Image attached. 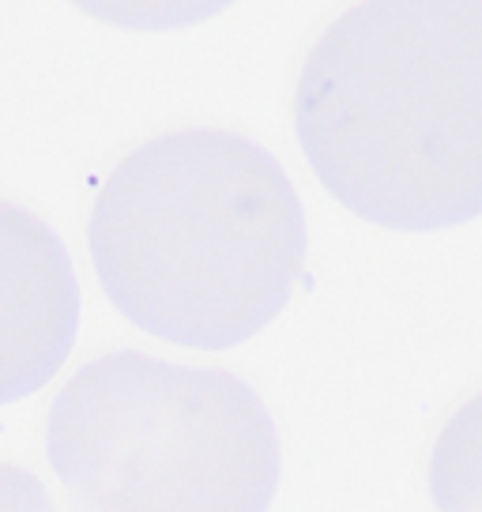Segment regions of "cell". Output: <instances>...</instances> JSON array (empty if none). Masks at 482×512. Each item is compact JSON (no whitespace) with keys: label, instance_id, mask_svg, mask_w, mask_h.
Wrapping results in <instances>:
<instances>
[{"label":"cell","instance_id":"6da1fadb","mask_svg":"<svg viewBox=\"0 0 482 512\" xmlns=\"http://www.w3.org/2000/svg\"><path fill=\"white\" fill-rule=\"evenodd\" d=\"M102 294L140 332L226 351L268 328L306 272L283 166L226 128H177L113 166L87 219Z\"/></svg>","mask_w":482,"mask_h":512},{"label":"cell","instance_id":"7a4b0ae2","mask_svg":"<svg viewBox=\"0 0 482 512\" xmlns=\"http://www.w3.org/2000/svg\"><path fill=\"white\" fill-rule=\"evenodd\" d=\"M294 132L358 219L430 234L482 215V0H358L306 53Z\"/></svg>","mask_w":482,"mask_h":512},{"label":"cell","instance_id":"3957f363","mask_svg":"<svg viewBox=\"0 0 482 512\" xmlns=\"http://www.w3.org/2000/svg\"><path fill=\"white\" fill-rule=\"evenodd\" d=\"M46 460L80 512H268L279 433L230 369L140 351L83 362L46 411Z\"/></svg>","mask_w":482,"mask_h":512},{"label":"cell","instance_id":"277c9868","mask_svg":"<svg viewBox=\"0 0 482 512\" xmlns=\"http://www.w3.org/2000/svg\"><path fill=\"white\" fill-rule=\"evenodd\" d=\"M80 324V287L65 245L34 211H0V396L46 388L65 366Z\"/></svg>","mask_w":482,"mask_h":512},{"label":"cell","instance_id":"5b68a950","mask_svg":"<svg viewBox=\"0 0 482 512\" xmlns=\"http://www.w3.org/2000/svg\"><path fill=\"white\" fill-rule=\"evenodd\" d=\"M437 512H482V392L460 403L430 452Z\"/></svg>","mask_w":482,"mask_h":512},{"label":"cell","instance_id":"8992f818","mask_svg":"<svg viewBox=\"0 0 482 512\" xmlns=\"http://www.w3.org/2000/svg\"><path fill=\"white\" fill-rule=\"evenodd\" d=\"M83 16L117 31H177L226 12L238 0H68Z\"/></svg>","mask_w":482,"mask_h":512},{"label":"cell","instance_id":"52a82bcc","mask_svg":"<svg viewBox=\"0 0 482 512\" xmlns=\"http://www.w3.org/2000/svg\"><path fill=\"white\" fill-rule=\"evenodd\" d=\"M0 512H61L31 471L19 464L0 467Z\"/></svg>","mask_w":482,"mask_h":512}]
</instances>
